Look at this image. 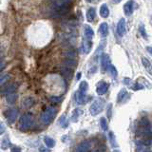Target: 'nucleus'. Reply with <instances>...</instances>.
Here are the masks:
<instances>
[{"label":"nucleus","mask_w":152,"mask_h":152,"mask_svg":"<svg viewBox=\"0 0 152 152\" xmlns=\"http://www.w3.org/2000/svg\"><path fill=\"white\" fill-rule=\"evenodd\" d=\"M57 113L56 108L53 107H48L44 111L42 112L40 116V121L43 125H49L53 120Z\"/></svg>","instance_id":"nucleus-1"},{"label":"nucleus","mask_w":152,"mask_h":152,"mask_svg":"<svg viewBox=\"0 0 152 152\" xmlns=\"http://www.w3.org/2000/svg\"><path fill=\"white\" fill-rule=\"evenodd\" d=\"M33 124V117L31 113H25L19 120V128L22 131H27L31 127Z\"/></svg>","instance_id":"nucleus-2"},{"label":"nucleus","mask_w":152,"mask_h":152,"mask_svg":"<svg viewBox=\"0 0 152 152\" xmlns=\"http://www.w3.org/2000/svg\"><path fill=\"white\" fill-rule=\"evenodd\" d=\"M104 107V101L102 98H98L94 100V102L91 104V106L89 107V112L92 116H96L99 113L103 111Z\"/></svg>","instance_id":"nucleus-3"},{"label":"nucleus","mask_w":152,"mask_h":152,"mask_svg":"<svg viewBox=\"0 0 152 152\" xmlns=\"http://www.w3.org/2000/svg\"><path fill=\"white\" fill-rule=\"evenodd\" d=\"M18 88V84L17 83H6L0 88V93L2 95H8L11 93H14Z\"/></svg>","instance_id":"nucleus-4"},{"label":"nucleus","mask_w":152,"mask_h":152,"mask_svg":"<svg viewBox=\"0 0 152 152\" xmlns=\"http://www.w3.org/2000/svg\"><path fill=\"white\" fill-rule=\"evenodd\" d=\"M18 114H19V110H18L17 108H15V107H11V108L7 109V110L4 112V116L6 117L8 123L13 124L14 122L16 121Z\"/></svg>","instance_id":"nucleus-5"},{"label":"nucleus","mask_w":152,"mask_h":152,"mask_svg":"<svg viewBox=\"0 0 152 152\" xmlns=\"http://www.w3.org/2000/svg\"><path fill=\"white\" fill-rule=\"evenodd\" d=\"M90 149H91V142L85 140L76 145L74 152H89Z\"/></svg>","instance_id":"nucleus-6"},{"label":"nucleus","mask_w":152,"mask_h":152,"mask_svg":"<svg viewBox=\"0 0 152 152\" xmlns=\"http://www.w3.org/2000/svg\"><path fill=\"white\" fill-rule=\"evenodd\" d=\"M108 88H109V85L107 82H104V81H100L96 86V92L98 95H104L107 93Z\"/></svg>","instance_id":"nucleus-7"},{"label":"nucleus","mask_w":152,"mask_h":152,"mask_svg":"<svg viewBox=\"0 0 152 152\" xmlns=\"http://www.w3.org/2000/svg\"><path fill=\"white\" fill-rule=\"evenodd\" d=\"M88 99H89V97L87 96V94L81 92L79 90L75 93V102L78 104H85L88 101Z\"/></svg>","instance_id":"nucleus-8"},{"label":"nucleus","mask_w":152,"mask_h":152,"mask_svg":"<svg viewBox=\"0 0 152 152\" xmlns=\"http://www.w3.org/2000/svg\"><path fill=\"white\" fill-rule=\"evenodd\" d=\"M91 48H92L91 40L86 39L85 38L82 42V45H81V51H82L84 54H88L89 53V51L91 50Z\"/></svg>","instance_id":"nucleus-9"},{"label":"nucleus","mask_w":152,"mask_h":152,"mask_svg":"<svg viewBox=\"0 0 152 152\" xmlns=\"http://www.w3.org/2000/svg\"><path fill=\"white\" fill-rule=\"evenodd\" d=\"M126 31V19L121 18L120 21L118 22V25H117V33L119 34V36H123V35H125Z\"/></svg>","instance_id":"nucleus-10"},{"label":"nucleus","mask_w":152,"mask_h":152,"mask_svg":"<svg viewBox=\"0 0 152 152\" xmlns=\"http://www.w3.org/2000/svg\"><path fill=\"white\" fill-rule=\"evenodd\" d=\"M135 8V2L133 0H128V1L124 5V12H125L126 15L129 16L132 14L133 11Z\"/></svg>","instance_id":"nucleus-11"},{"label":"nucleus","mask_w":152,"mask_h":152,"mask_svg":"<svg viewBox=\"0 0 152 152\" xmlns=\"http://www.w3.org/2000/svg\"><path fill=\"white\" fill-rule=\"evenodd\" d=\"M73 69H72V68H69V66L62 65V66H61V73H62V75H63L66 80H69V79H70L73 76Z\"/></svg>","instance_id":"nucleus-12"},{"label":"nucleus","mask_w":152,"mask_h":152,"mask_svg":"<svg viewBox=\"0 0 152 152\" xmlns=\"http://www.w3.org/2000/svg\"><path fill=\"white\" fill-rule=\"evenodd\" d=\"M110 58L107 54H103L101 57V65H102V69L103 71H107L108 66H110Z\"/></svg>","instance_id":"nucleus-13"},{"label":"nucleus","mask_w":152,"mask_h":152,"mask_svg":"<svg viewBox=\"0 0 152 152\" xmlns=\"http://www.w3.org/2000/svg\"><path fill=\"white\" fill-rule=\"evenodd\" d=\"M85 38L86 39H88V40H91L93 36H94V31L92 30V28L91 27H89V26H86L85 27Z\"/></svg>","instance_id":"nucleus-14"},{"label":"nucleus","mask_w":152,"mask_h":152,"mask_svg":"<svg viewBox=\"0 0 152 152\" xmlns=\"http://www.w3.org/2000/svg\"><path fill=\"white\" fill-rule=\"evenodd\" d=\"M83 114V110L80 108H76L73 110L72 112V115H71V121H72L73 123H77L80 116Z\"/></svg>","instance_id":"nucleus-15"},{"label":"nucleus","mask_w":152,"mask_h":152,"mask_svg":"<svg viewBox=\"0 0 152 152\" xmlns=\"http://www.w3.org/2000/svg\"><path fill=\"white\" fill-rule=\"evenodd\" d=\"M99 33L103 37H106L107 35V33H108V26H107V24L106 22H104V23L101 24V25H100V27H99Z\"/></svg>","instance_id":"nucleus-16"},{"label":"nucleus","mask_w":152,"mask_h":152,"mask_svg":"<svg viewBox=\"0 0 152 152\" xmlns=\"http://www.w3.org/2000/svg\"><path fill=\"white\" fill-rule=\"evenodd\" d=\"M95 17H96V11L94 8H89L87 11V19L88 22L94 21Z\"/></svg>","instance_id":"nucleus-17"},{"label":"nucleus","mask_w":152,"mask_h":152,"mask_svg":"<svg viewBox=\"0 0 152 152\" xmlns=\"http://www.w3.org/2000/svg\"><path fill=\"white\" fill-rule=\"evenodd\" d=\"M100 15L103 18H107L109 15V10L107 4H102V6L100 7Z\"/></svg>","instance_id":"nucleus-18"},{"label":"nucleus","mask_w":152,"mask_h":152,"mask_svg":"<svg viewBox=\"0 0 152 152\" xmlns=\"http://www.w3.org/2000/svg\"><path fill=\"white\" fill-rule=\"evenodd\" d=\"M44 142L47 145V147H49V148H53V147L55 146V144H56L55 140L52 139L51 137H49V136L44 137Z\"/></svg>","instance_id":"nucleus-19"},{"label":"nucleus","mask_w":152,"mask_h":152,"mask_svg":"<svg viewBox=\"0 0 152 152\" xmlns=\"http://www.w3.org/2000/svg\"><path fill=\"white\" fill-rule=\"evenodd\" d=\"M142 66H145V69H146V71H148L152 75V65L149 62V60L145 58V57H142Z\"/></svg>","instance_id":"nucleus-20"},{"label":"nucleus","mask_w":152,"mask_h":152,"mask_svg":"<svg viewBox=\"0 0 152 152\" xmlns=\"http://www.w3.org/2000/svg\"><path fill=\"white\" fill-rule=\"evenodd\" d=\"M126 96H127V91H126V88H122V89L120 90V92L118 93V96H117V102H118V103L123 102Z\"/></svg>","instance_id":"nucleus-21"},{"label":"nucleus","mask_w":152,"mask_h":152,"mask_svg":"<svg viewBox=\"0 0 152 152\" xmlns=\"http://www.w3.org/2000/svg\"><path fill=\"white\" fill-rule=\"evenodd\" d=\"M16 100H17V94L14 92V93H11V94H8L7 96H6V101L8 104H14L16 102Z\"/></svg>","instance_id":"nucleus-22"},{"label":"nucleus","mask_w":152,"mask_h":152,"mask_svg":"<svg viewBox=\"0 0 152 152\" xmlns=\"http://www.w3.org/2000/svg\"><path fill=\"white\" fill-rule=\"evenodd\" d=\"M33 104H34V99L31 97H27L24 99V101H23V107L26 108L31 107V106H33Z\"/></svg>","instance_id":"nucleus-23"},{"label":"nucleus","mask_w":152,"mask_h":152,"mask_svg":"<svg viewBox=\"0 0 152 152\" xmlns=\"http://www.w3.org/2000/svg\"><path fill=\"white\" fill-rule=\"evenodd\" d=\"M11 145H12V144H11V141H10L9 138H5V139H3L2 142H1V144H0V146H1V148L3 150L8 149Z\"/></svg>","instance_id":"nucleus-24"},{"label":"nucleus","mask_w":152,"mask_h":152,"mask_svg":"<svg viewBox=\"0 0 152 152\" xmlns=\"http://www.w3.org/2000/svg\"><path fill=\"white\" fill-rule=\"evenodd\" d=\"M88 89V84L87 81H82L79 85V91L83 92V93H87Z\"/></svg>","instance_id":"nucleus-25"},{"label":"nucleus","mask_w":152,"mask_h":152,"mask_svg":"<svg viewBox=\"0 0 152 152\" xmlns=\"http://www.w3.org/2000/svg\"><path fill=\"white\" fill-rule=\"evenodd\" d=\"M108 139H109V142H110V144L113 147H116L118 146L117 145V142H116V138H115V135H114V133L112 131H110L108 133Z\"/></svg>","instance_id":"nucleus-26"},{"label":"nucleus","mask_w":152,"mask_h":152,"mask_svg":"<svg viewBox=\"0 0 152 152\" xmlns=\"http://www.w3.org/2000/svg\"><path fill=\"white\" fill-rule=\"evenodd\" d=\"M59 124H60V126L63 127V128H66V127H68L69 126V121H68V119H66V117L65 115H62L59 119Z\"/></svg>","instance_id":"nucleus-27"},{"label":"nucleus","mask_w":152,"mask_h":152,"mask_svg":"<svg viewBox=\"0 0 152 152\" xmlns=\"http://www.w3.org/2000/svg\"><path fill=\"white\" fill-rule=\"evenodd\" d=\"M9 80H10V75L9 74H7V73L0 74V88H1L3 85L6 84Z\"/></svg>","instance_id":"nucleus-28"},{"label":"nucleus","mask_w":152,"mask_h":152,"mask_svg":"<svg viewBox=\"0 0 152 152\" xmlns=\"http://www.w3.org/2000/svg\"><path fill=\"white\" fill-rule=\"evenodd\" d=\"M107 71H108V72L110 73V75L112 76V77H117L118 71H117L116 68H115V66H114L113 65H111V64H110V66H108V69H107Z\"/></svg>","instance_id":"nucleus-29"},{"label":"nucleus","mask_w":152,"mask_h":152,"mask_svg":"<svg viewBox=\"0 0 152 152\" xmlns=\"http://www.w3.org/2000/svg\"><path fill=\"white\" fill-rule=\"evenodd\" d=\"M100 126H101V128L104 130V131H107V119L104 117H102L100 119Z\"/></svg>","instance_id":"nucleus-30"},{"label":"nucleus","mask_w":152,"mask_h":152,"mask_svg":"<svg viewBox=\"0 0 152 152\" xmlns=\"http://www.w3.org/2000/svg\"><path fill=\"white\" fill-rule=\"evenodd\" d=\"M139 125L140 126H150V122L146 118H142L139 122Z\"/></svg>","instance_id":"nucleus-31"},{"label":"nucleus","mask_w":152,"mask_h":152,"mask_svg":"<svg viewBox=\"0 0 152 152\" xmlns=\"http://www.w3.org/2000/svg\"><path fill=\"white\" fill-rule=\"evenodd\" d=\"M62 99H63V97H58V96H51L50 98V100L52 103H59L62 101Z\"/></svg>","instance_id":"nucleus-32"},{"label":"nucleus","mask_w":152,"mask_h":152,"mask_svg":"<svg viewBox=\"0 0 152 152\" xmlns=\"http://www.w3.org/2000/svg\"><path fill=\"white\" fill-rule=\"evenodd\" d=\"M139 31L141 32V34H142V36L144 37V38H146V32H145V27H144V25H141L140 26V28H139Z\"/></svg>","instance_id":"nucleus-33"},{"label":"nucleus","mask_w":152,"mask_h":152,"mask_svg":"<svg viewBox=\"0 0 152 152\" xmlns=\"http://www.w3.org/2000/svg\"><path fill=\"white\" fill-rule=\"evenodd\" d=\"M111 110H112V104H109L108 106H107V116H108V118L110 119L111 118Z\"/></svg>","instance_id":"nucleus-34"},{"label":"nucleus","mask_w":152,"mask_h":152,"mask_svg":"<svg viewBox=\"0 0 152 152\" xmlns=\"http://www.w3.org/2000/svg\"><path fill=\"white\" fill-rule=\"evenodd\" d=\"M5 131H6V126L3 123H0V135H2Z\"/></svg>","instance_id":"nucleus-35"},{"label":"nucleus","mask_w":152,"mask_h":152,"mask_svg":"<svg viewBox=\"0 0 152 152\" xmlns=\"http://www.w3.org/2000/svg\"><path fill=\"white\" fill-rule=\"evenodd\" d=\"M39 151L40 152H50V148H46V147H44V146H40L39 147Z\"/></svg>","instance_id":"nucleus-36"},{"label":"nucleus","mask_w":152,"mask_h":152,"mask_svg":"<svg viewBox=\"0 0 152 152\" xmlns=\"http://www.w3.org/2000/svg\"><path fill=\"white\" fill-rule=\"evenodd\" d=\"M12 152H21V148L19 146L14 145V146H12Z\"/></svg>","instance_id":"nucleus-37"},{"label":"nucleus","mask_w":152,"mask_h":152,"mask_svg":"<svg viewBox=\"0 0 152 152\" xmlns=\"http://www.w3.org/2000/svg\"><path fill=\"white\" fill-rule=\"evenodd\" d=\"M4 66H5V63L2 60H0V72H1L2 69H4Z\"/></svg>","instance_id":"nucleus-38"},{"label":"nucleus","mask_w":152,"mask_h":152,"mask_svg":"<svg viewBox=\"0 0 152 152\" xmlns=\"http://www.w3.org/2000/svg\"><path fill=\"white\" fill-rule=\"evenodd\" d=\"M124 82H125V84L130 86V83H129V82H131V80H130V79H128V78H125V80H124Z\"/></svg>","instance_id":"nucleus-39"},{"label":"nucleus","mask_w":152,"mask_h":152,"mask_svg":"<svg viewBox=\"0 0 152 152\" xmlns=\"http://www.w3.org/2000/svg\"><path fill=\"white\" fill-rule=\"evenodd\" d=\"M146 50L148 51L149 53L152 55V47H147V48H146Z\"/></svg>","instance_id":"nucleus-40"},{"label":"nucleus","mask_w":152,"mask_h":152,"mask_svg":"<svg viewBox=\"0 0 152 152\" xmlns=\"http://www.w3.org/2000/svg\"><path fill=\"white\" fill-rule=\"evenodd\" d=\"M87 2H89V3H91V2H94V1H96V0H86Z\"/></svg>","instance_id":"nucleus-41"},{"label":"nucleus","mask_w":152,"mask_h":152,"mask_svg":"<svg viewBox=\"0 0 152 152\" xmlns=\"http://www.w3.org/2000/svg\"><path fill=\"white\" fill-rule=\"evenodd\" d=\"M80 76H81V73H77V79H80Z\"/></svg>","instance_id":"nucleus-42"},{"label":"nucleus","mask_w":152,"mask_h":152,"mask_svg":"<svg viewBox=\"0 0 152 152\" xmlns=\"http://www.w3.org/2000/svg\"><path fill=\"white\" fill-rule=\"evenodd\" d=\"M113 152H120V150H114Z\"/></svg>","instance_id":"nucleus-43"}]
</instances>
